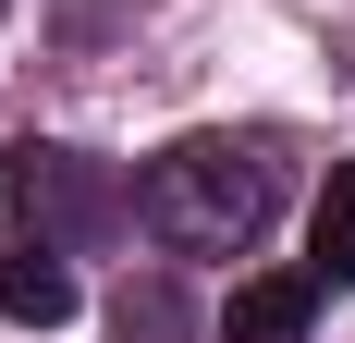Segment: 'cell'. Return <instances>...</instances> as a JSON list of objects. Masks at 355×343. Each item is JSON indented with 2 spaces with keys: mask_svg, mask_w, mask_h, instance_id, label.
I'll use <instances>...</instances> for the list:
<instances>
[{
  "mask_svg": "<svg viewBox=\"0 0 355 343\" xmlns=\"http://www.w3.org/2000/svg\"><path fill=\"white\" fill-rule=\"evenodd\" d=\"M306 319H319V270H270V282H233L220 343H306Z\"/></svg>",
  "mask_w": 355,
  "mask_h": 343,
  "instance_id": "obj_3",
  "label": "cell"
},
{
  "mask_svg": "<svg viewBox=\"0 0 355 343\" xmlns=\"http://www.w3.org/2000/svg\"><path fill=\"white\" fill-rule=\"evenodd\" d=\"M12 208L37 221V245H98L123 221V184H110L86 147H25L12 160Z\"/></svg>",
  "mask_w": 355,
  "mask_h": 343,
  "instance_id": "obj_2",
  "label": "cell"
},
{
  "mask_svg": "<svg viewBox=\"0 0 355 343\" xmlns=\"http://www.w3.org/2000/svg\"><path fill=\"white\" fill-rule=\"evenodd\" d=\"M306 270H319V294H343V282H355V160H331V184H319V221H306Z\"/></svg>",
  "mask_w": 355,
  "mask_h": 343,
  "instance_id": "obj_5",
  "label": "cell"
},
{
  "mask_svg": "<svg viewBox=\"0 0 355 343\" xmlns=\"http://www.w3.org/2000/svg\"><path fill=\"white\" fill-rule=\"evenodd\" d=\"M0 319H25V331H62V319H73L62 245H12V258H0Z\"/></svg>",
  "mask_w": 355,
  "mask_h": 343,
  "instance_id": "obj_4",
  "label": "cell"
},
{
  "mask_svg": "<svg viewBox=\"0 0 355 343\" xmlns=\"http://www.w3.org/2000/svg\"><path fill=\"white\" fill-rule=\"evenodd\" d=\"M135 221L172 258H245L257 221H270V160L233 147V135H184L135 172Z\"/></svg>",
  "mask_w": 355,
  "mask_h": 343,
  "instance_id": "obj_1",
  "label": "cell"
}]
</instances>
